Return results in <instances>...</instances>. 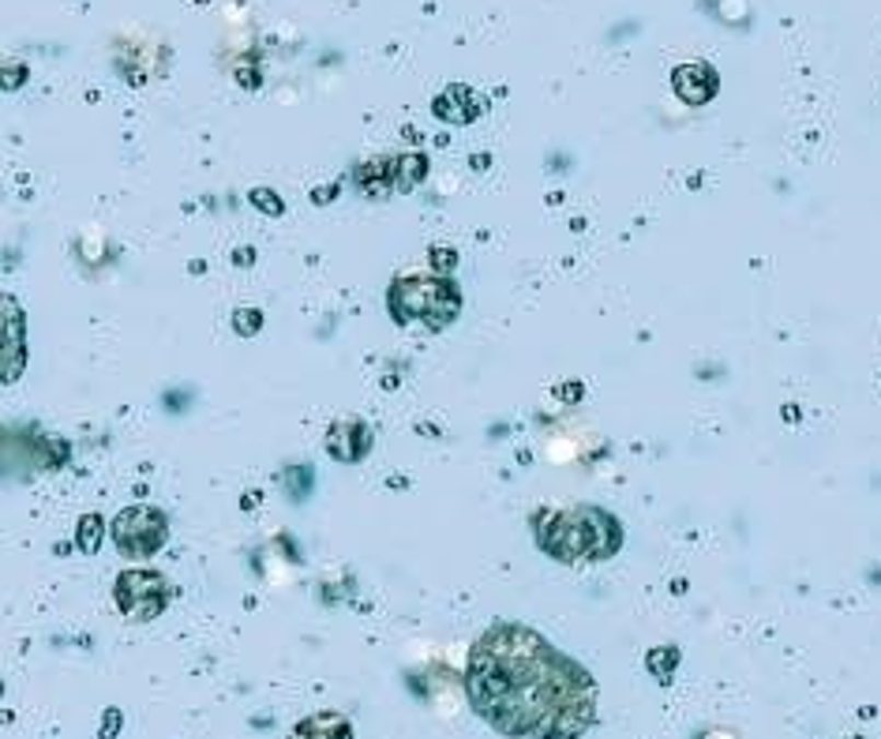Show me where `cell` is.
Instances as JSON below:
<instances>
[{
	"mask_svg": "<svg viewBox=\"0 0 881 739\" xmlns=\"http://www.w3.org/2000/svg\"><path fill=\"white\" fill-rule=\"evenodd\" d=\"M465 694L510 739H578L596 717L593 676L522 623H496L473 642Z\"/></svg>",
	"mask_w": 881,
	"mask_h": 739,
	"instance_id": "obj_1",
	"label": "cell"
},
{
	"mask_svg": "<svg viewBox=\"0 0 881 739\" xmlns=\"http://www.w3.org/2000/svg\"><path fill=\"white\" fill-rule=\"evenodd\" d=\"M536 541L552 559H607L619 552L623 530L601 507L541 510L536 515Z\"/></svg>",
	"mask_w": 881,
	"mask_h": 739,
	"instance_id": "obj_2",
	"label": "cell"
},
{
	"mask_svg": "<svg viewBox=\"0 0 881 739\" xmlns=\"http://www.w3.org/2000/svg\"><path fill=\"white\" fill-rule=\"evenodd\" d=\"M386 304H391L394 320L398 323H425V327L439 331L457 315L462 308V297H457V286L451 278H398L386 293Z\"/></svg>",
	"mask_w": 881,
	"mask_h": 739,
	"instance_id": "obj_3",
	"label": "cell"
},
{
	"mask_svg": "<svg viewBox=\"0 0 881 739\" xmlns=\"http://www.w3.org/2000/svg\"><path fill=\"white\" fill-rule=\"evenodd\" d=\"M165 541H170V522H165L162 510L136 504L113 518V544L120 549V556L147 559V556H154Z\"/></svg>",
	"mask_w": 881,
	"mask_h": 739,
	"instance_id": "obj_4",
	"label": "cell"
},
{
	"mask_svg": "<svg viewBox=\"0 0 881 739\" xmlns=\"http://www.w3.org/2000/svg\"><path fill=\"white\" fill-rule=\"evenodd\" d=\"M113 593L128 620H154L170 604V582L158 570H125Z\"/></svg>",
	"mask_w": 881,
	"mask_h": 739,
	"instance_id": "obj_5",
	"label": "cell"
},
{
	"mask_svg": "<svg viewBox=\"0 0 881 739\" xmlns=\"http://www.w3.org/2000/svg\"><path fill=\"white\" fill-rule=\"evenodd\" d=\"M327 451H331V459H338V462H360L372 451V432H368V425H360V420H338L327 432Z\"/></svg>",
	"mask_w": 881,
	"mask_h": 739,
	"instance_id": "obj_6",
	"label": "cell"
},
{
	"mask_svg": "<svg viewBox=\"0 0 881 739\" xmlns=\"http://www.w3.org/2000/svg\"><path fill=\"white\" fill-rule=\"evenodd\" d=\"M672 86L686 105H705L717 94V76L705 65H683V68H675Z\"/></svg>",
	"mask_w": 881,
	"mask_h": 739,
	"instance_id": "obj_7",
	"label": "cell"
},
{
	"mask_svg": "<svg viewBox=\"0 0 881 739\" xmlns=\"http://www.w3.org/2000/svg\"><path fill=\"white\" fill-rule=\"evenodd\" d=\"M480 99L470 91V86H451L436 99V117L439 120H451V125H470V120L480 117Z\"/></svg>",
	"mask_w": 881,
	"mask_h": 739,
	"instance_id": "obj_8",
	"label": "cell"
},
{
	"mask_svg": "<svg viewBox=\"0 0 881 739\" xmlns=\"http://www.w3.org/2000/svg\"><path fill=\"white\" fill-rule=\"evenodd\" d=\"M352 184L364 196H386L394 192V158H368L352 170Z\"/></svg>",
	"mask_w": 881,
	"mask_h": 739,
	"instance_id": "obj_9",
	"label": "cell"
},
{
	"mask_svg": "<svg viewBox=\"0 0 881 739\" xmlns=\"http://www.w3.org/2000/svg\"><path fill=\"white\" fill-rule=\"evenodd\" d=\"M289 739H352V725L341 714H315L304 717Z\"/></svg>",
	"mask_w": 881,
	"mask_h": 739,
	"instance_id": "obj_10",
	"label": "cell"
},
{
	"mask_svg": "<svg viewBox=\"0 0 881 739\" xmlns=\"http://www.w3.org/2000/svg\"><path fill=\"white\" fill-rule=\"evenodd\" d=\"M428 173L425 154H398L394 158V192H413Z\"/></svg>",
	"mask_w": 881,
	"mask_h": 739,
	"instance_id": "obj_11",
	"label": "cell"
},
{
	"mask_svg": "<svg viewBox=\"0 0 881 739\" xmlns=\"http://www.w3.org/2000/svg\"><path fill=\"white\" fill-rule=\"evenodd\" d=\"M102 536H105V522L98 515H86L83 522H79V530H76V541H79V549H83V552H98Z\"/></svg>",
	"mask_w": 881,
	"mask_h": 739,
	"instance_id": "obj_12",
	"label": "cell"
},
{
	"mask_svg": "<svg viewBox=\"0 0 881 739\" xmlns=\"http://www.w3.org/2000/svg\"><path fill=\"white\" fill-rule=\"evenodd\" d=\"M263 327V312L259 308H241V312H233V331L244 334V338H252L255 331Z\"/></svg>",
	"mask_w": 881,
	"mask_h": 739,
	"instance_id": "obj_13",
	"label": "cell"
},
{
	"mask_svg": "<svg viewBox=\"0 0 881 739\" xmlns=\"http://www.w3.org/2000/svg\"><path fill=\"white\" fill-rule=\"evenodd\" d=\"M252 204L259 210H267V215H281V199L275 196V192H267V188L252 192Z\"/></svg>",
	"mask_w": 881,
	"mask_h": 739,
	"instance_id": "obj_14",
	"label": "cell"
},
{
	"mask_svg": "<svg viewBox=\"0 0 881 739\" xmlns=\"http://www.w3.org/2000/svg\"><path fill=\"white\" fill-rule=\"evenodd\" d=\"M431 263H436V267H439V270H443V267H447V270H451V267H454V263H457V255H454L451 249H436V252H431Z\"/></svg>",
	"mask_w": 881,
	"mask_h": 739,
	"instance_id": "obj_15",
	"label": "cell"
},
{
	"mask_svg": "<svg viewBox=\"0 0 881 739\" xmlns=\"http://www.w3.org/2000/svg\"><path fill=\"white\" fill-rule=\"evenodd\" d=\"M117 728H120V714L117 709H109V714H105V725H102V739H113L117 736Z\"/></svg>",
	"mask_w": 881,
	"mask_h": 739,
	"instance_id": "obj_16",
	"label": "cell"
}]
</instances>
